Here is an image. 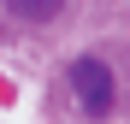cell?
I'll return each mask as SVG.
<instances>
[{"instance_id":"obj_1","label":"cell","mask_w":130,"mask_h":124,"mask_svg":"<svg viewBox=\"0 0 130 124\" xmlns=\"http://www.w3.org/2000/svg\"><path fill=\"white\" fill-rule=\"evenodd\" d=\"M71 95L83 112H106L112 107V71L101 65V59H77L71 65Z\"/></svg>"},{"instance_id":"obj_2","label":"cell","mask_w":130,"mask_h":124,"mask_svg":"<svg viewBox=\"0 0 130 124\" xmlns=\"http://www.w3.org/2000/svg\"><path fill=\"white\" fill-rule=\"evenodd\" d=\"M59 6H65V0H12V12H18V18H36V24H41V18H53Z\"/></svg>"}]
</instances>
